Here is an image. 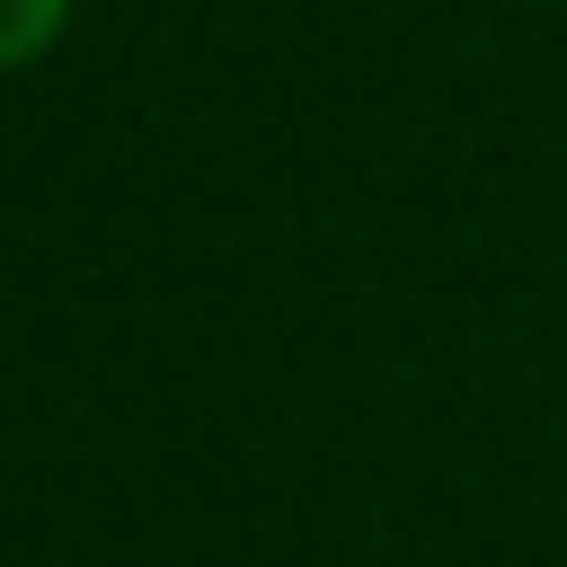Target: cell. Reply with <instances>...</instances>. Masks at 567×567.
I'll use <instances>...</instances> for the list:
<instances>
[{"label":"cell","instance_id":"6da1fadb","mask_svg":"<svg viewBox=\"0 0 567 567\" xmlns=\"http://www.w3.org/2000/svg\"><path fill=\"white\" fill-rule=\"evenodd\" d=\"M68 25V0H0V75L34 68Z\"/></svg>","mask_w":567,"mask_h":567}]
</instances>
